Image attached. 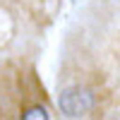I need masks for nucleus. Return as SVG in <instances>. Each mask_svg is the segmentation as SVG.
Listing matches in <instances>:
<instances>
[{
  "label": "nucleus",
  "instance_id": "obj_1",
  "mask_svg": "<svg viewBox=\"0 0 120 120\" xmlns=\"http://www.w3.org/2000/svg\"><path fill=\"white\" fill-rule=\"evenodd\" d=\"M94 103H96V96L86 86H65L58 96V108L67 118H79L89 113L94 108Z\"/></svg>",
  "mask_w": 120,
  "mask_h": 120
},
{
  "label": "nucleus",
  "instance_id": "obj_2",
  "mask_svg": "<svg viewBox=\"0 0 120 120\" xmlns=\"http://www.w3.org/2000/svg\"><path fill=\"white\" fill-rule=\"evenodd\" d=\"M22 118H24V120H34V118L48 120V113H46V108H38V106H36V108H29V111H26V113H24Z\"/></svg>",
  "mask_w": 120,
  "mask_h": 120
}]
</instances>
